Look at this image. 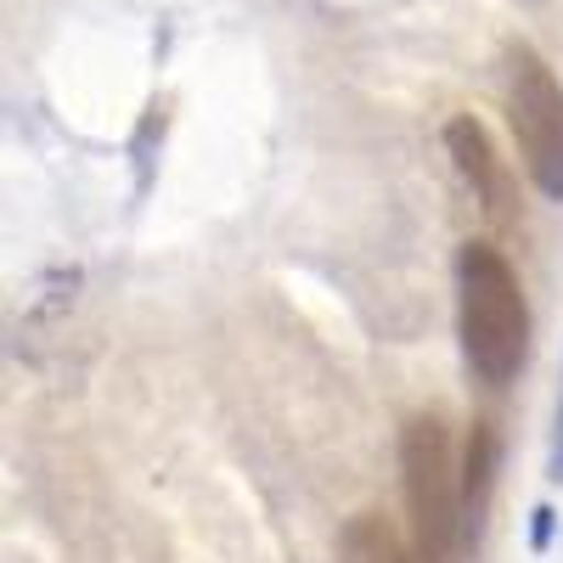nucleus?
<instances>
[{"mask_svg":"<svg viewBox=\"0 0 563 563\" xmlns=\"http://www.w3.org/2000/svg\"><path fill=\"white\" fill-rule=\"evenodd\" d=\"M501 102L530 180L541 186V198L563 203V85L552 63L525 40L501 52Z\"/></svg>","mask_w":563,"mask_h":563,"instance_id":"obj_3","label":"nucleus"},{"mask_svg":"<svg viewBox=\"0 0 563 563\" xmlns=\"http://www.w3.org/2000/svg\"><path fill=\"white\" fill-rule=\"evenodd\" d=\"M400 479L411 507V547L422 563H456L467 547L462 525V467L451 456V434L434 411L406 417L400 429Z\"/></svg>","mask_w":563,"mask_h":563,"instance_id":"obj_2","label":"nucleus"},{"mask_svg":"<svg viewBox=\"0 0 563 563\" xmlns=\"http://www.w3.org/2000/svg\"><path fill=\"white\" fill-rule=\"evenodd\" d=\"M547 536H552V512L536 507V547H547Z\"/></svg>","mask_w":563,"mask_h":563,"instance_id":"obj_8","label":"nucleus"},{"mask_svg":"<svg viewBox=\"0 0 563 563\" xmlns=\"http://www.w3.org/2000/svg\"><path fill=\"white\" fill-rule=\"evenodd\" d=\"M490 479H496V429L479 417L474 434H467V456H462V525H467V541L479 536L485 501H490Z\"/></svg>","mask_w":563,"mask_h":563,"instance_id":"obj_6","label":"nucleus"},{"mask_svg":"<svg viewBox=\"0 0 563 563\" xmlns=\"http://www.w3.org/2000/svg\"><path fill=\"white\" fill-rule=\"evenodd\" d=\"M547 479L563 485V389H558V417H552V445H547Z\"/></svg>","mask_w":563,"mask_h":563,"instance_id":"obj_7","label":"nucleus"},{"mask_svg":"<svg viewBox=\"0 0 563 563\" xmlns=\"http://www.w3.org/2000/svg\"><path fill=\"white\" fill-rule=\"evenodd\" d=\"M339 563H422L417 547L384 519V512H355L339 536Z\"/></svg>","mask_w":563,"mask_h":563,"instance_id":"obj_5","label":"nucleus"},{"mask_svg":"<svg viewBox=\"0 0 563 563\" xmlns=\"http://www.w3.org/2000/svg\"><path fill=\"white\" fill-rule=\"evenodd\" d=\"M445 153H451L462 186L474 192V203H479L496 225H507V220H512V203H519V192H512V169H507V158L496 153L490 130H485L474 113H456V119L445 124Z\"/></svg>","mask_w":563,"mask_h":563,"instance_id":"obj_4","label":"nucleus"},{"mask_svg":"<svg viewBox=\"0 0 563 563\" xmlns=\"http://www.w3.org/2000/svg\"><path fill=\"white\" fill-rule=\"evenodd\" d=\"M456 333L467 372L485 389L519 378L530 355V305L519 288V271L490 243H462L456 254Z\"/></svg>","mask_w":563,"mask_h":563,"instance_id":"obj_1","label":"nucleus"}]
</instances>
